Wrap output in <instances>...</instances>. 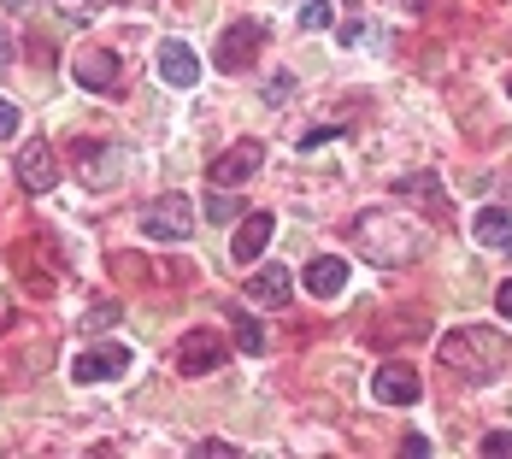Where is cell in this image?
<instances>
[{"label": "cell", "mask_w": 512, "mask_h": 459, "mask_svg": "<svg viewBox=\"0 0 512 459\" xmlns=\"http://www.w3.org/2000/svg\"><path fill=\"white\" fill-rule=\"evenodd\" d=\"M442 365L465 377V383H489L507 371V354H512V336H501V324H454L442 336Z\"/></svg>", "instance_id": "obj_1"}, {"label": "cell", "mask_w": 512, "mask_h": 459, "mask_svg": "<svg viewBox=\"0 0 512 459\" xmlns=\"http://www.w3.org/2000/svg\"><path fill=\"white\" fill-rule=\"evenodd\" d=\"M354 242L371 265H412V259L424 254V230L407 224L401 212H359Z\"/></svg>", "instance_id": "obj_2"}, {"label": "cell", "mask_w": 512, "mask_h": 459, "mask_svg": "<svg viewBox=\"0 0 512 459\" xmlns=\"http://www.w3.org/2000/svg\"><path fill=\"white\" fill-rule=\"evenodd\" d=\"M189 230H195L189 195H159V201L142 206V236L148 242H189Z\"/></svg>", "instance_id": "obj_3"}, {"label": "cell", "mask_w": 512, "mask_h": 459, "mask_svg": "<svg viewBox=\"0 0 512 459\" xmlns=\"http://www.w3.org/2000/svg\"><path fill=\"white\" fill-rule=\"evenodd\" d=\"M259 42H265V30H259L254 18H242V24H230V30L218 36V53H212V59H218V71H230V77H236V71H254V59H259Z\"/></svg>", "instance_id": "obj_4"}, {"label": "cell", "mask_w": 512, "mask_h": 459, "mask_svg": "<svg viewBox=\"0 0 512 459\" xmlns=\"http://www.w3.org/2000/svg\"><path fill=\"white\" fill-rule=\"evenodd\" d=\"M230 359V342L218 336V330H189V342L177 348V371L183 377H206V371H218Z\"/></svg>", "instance_id": "obj_5"}, {"label": "cell", "mask_w": 512, "mask_h": 459, "mask_svg": "<svg viewBox=\"0 0 512 459\" xmlns=\"http://www.w3.org/2000/svg\"><path fill=\"white\" fill-rule=\"evenodd\" d=\"M418 395H424V383H418L412 365H377V377H371V401H383V407H412Z\"/></svg>", "instance_id": "obj_6"}, {"label": "cell", "mask_w": 512, "mask_h": 459, "mask_svg": "<svg viewBox=\"0 0 512 459\" xmlns=\"http://www.w3.org/2000/svg\"><path fill=\"white\" fill-rule=\"evenodd\" d=\"M124 371H130V348H118V342H101V348L77 354V365H71L77 383H112V377H124Z\"/></svg>", "instance_id": "obj_7"}, {"label": "cell", "mask_w": 512, "mask_h": 459, "mask_svg": "<svg viewBox=\"0 0 512 459\" xmlns=\"http://www.w3.org/2000/svg\"><path fill=\"white\" fill-rule=\"evenodd\" d=\"M18 183L30 189V195H53V183H59V153L48 142H30V148L18 153Z\"/></svg>", "instance_id": "obj_8"}, {"label": "cell", "mask_w": 512, "mask_h": 459, "mask_svg": "<svg viewBox=\"0 0 512 459\" xmlns=\"http://www.w3.org/2000/svg\"><path fill=\"white\" fill-rule=\"evenodd\" d=\"M259 165H265V148H259V142H236V148H224L218 159H212V183H218V189L248 183Z\"/></svg>", "instance_id": "obj_9"}, {"label": "cell", "mask_w": 512, "mask_h": 459, "mask_svg": "<svg viewBox=\"0 0 512 459\" xmlns=\"http://www.w3.org/2000/svg\"><path fill=\"white\" fill-rule=\"evenodd\" d=\"M71 71H77V83H83V89H95V95H112V89H118V77H124L112 48H83Z\"/></svg>", "instance_id": "obj_10"}, {"label": "cell", "mask_w": 512, "mask_h": 459, "mask_svg": "<svg viewBox=\"0 0 512 459\" xmlns=\"http://www.w3.org/2000/svg\"><path fill=\"white\" fill-rule=\"evenodd\" d=\"M77 177H83V189L118 183V153H112V142H77Z\"/></svg>", "instance_id": "obj_11"}, {"label": "cell", "mask_w": 512, "mask_h": 459, "mask_svg": "<svg viewBox=\"0 0 512 459\" xmlns=\"http://www.w3.org/2000/svg\"><path fill=\"white\" fill-rule=\"evenodd\" d=\"M159 77H165L171 89H195V83H201L195 48H189V42H165V48H159Z\"/></svg>", "instance_id": "obj_12"}, {"label": "cell", "mask_w": 512, "mask_h": 459, "mask_svg": "<svg viewBox=\"0 0 512 459\" xmlns=\"http://www.w3.org/2000/svg\"><path fill=\"white\" fill-rule=\"evenodd\" d=\"M289 295H295L289 265H259L248 277V301H259V306H289Z\"/></svg>", "instance_id": "obj_13"}, {"label": "cell", "mask_w": 512, "mask_h": 459, "mask_svg": "<svg viewBox=\"0 0 512 459\" xmlns=\"http://www.w3.org/2000/svg\"><path fill=\"white\" fill-rule=\"evenodd\" d=\"M271 212H248L242 218V230H236V242H230V254H236V265H254L259 254H265V242H271Z\"/></svg>", "instance_id": "obj_14"}, {"label": "cell", "mask_w": 512, "mask_h": 459, "mask_svg": "<svg viewBox=\"0 0 512 459\" xmlns=\"http://www.w3.org/2000/svg\"><path fill=\"white\" fill-rule=\"evenodd\" d=\"M307 289L318 295V301H336V295L348 289V259H336V254L312 259L307 265Z\"/></svg>", "instance_id": "obj_15"}, {"label": "cell", "mask_w": 512, "mask_h": 459, "mask_svg": "<svg viewBox=\"0 0 512 459\" xmlns=\"http://www.w3.org/2000/svg\"><path fill=\"white\" fill-rule=\"evenodd\" d=\"M471 242H483V248H512V212L507 206H483L477 218H471Z\"/></svg>", "instance_id": "obj_16"}, {"label": "cell", "mask_w": 512, "mask_h": 459, "mask_svg": "<svg viewBox=\"0 0 512 459\" xmlns=\"http://www.w3.org/2000/svg\"><path fill=\"white\" fill-rule=\"evenodd\" d=\"M395 189H401V195H407V201H430V212H436V224H448V201H442V183H436V177H430V171H424V177H418V171H412V177H401V183H395Z\"/></svg>", "instance_id": "obj_17"}, {"label": "cell", "mask_w": 512, "mask_h": 459, "mask_svg": "<svg viewBox=\"0 0 512 459\" xmlns=\"http://www.w3.org/2000/svg\"><path fill=\"white\" fill-rule=\"evenodd\" d=\"M230 336H236L242 354H265V348H271V342H265V324H259L254 312H230Z\"/></svg>", "instance_id": "obj_18"}, {"label": "cell", "mask_w": 512, "mask_h": 459, "mask_svg": "<svg viewBox=\"0 0 512 459\" xmlns=\"http://www.w3.org/2000/svg\"><path fill=\"white\" fill-rule=\"evenodd\" d=\"M330 12H336L330 0H301V24H307V30H324V24H330Z\"/></svg>", "instance_id": "obj_19"}, {"label": "cell", "mask_w": 512, "mask_h": 459, "mask_svg": "<svg viewBox=\"0 0 512 459\" xmlns=\"http://www.w3.org/2000/svg\"><path fill=\"white\" fill-rule=\"evenodd\" d=\"M289 95H295V77H289V71L265 83V106H283V101H289Z\"/></svg>", "instance_id": "obj_20"}, {"label": "cell", "mask_w": 512, "mask_h": 459, "mask_svg": "<svg viewBox=\"0 0 512 459\" xmlns=\"http://www.w3.org/2000/svg\"><path fill=\"white\" fill-rule=\"evenodd\" d=\"M483 454H489V459H507L512 454V430H489V436H483Z\"/></svg>", "instance_id": "obj_21"}, {"label": "cell", "mask_w": 512, "mask_h": 459, "mask_svg": "<svg viewBox=\"0 0 512 459\" xmlns=\"http://www.w3.org/2000/svg\"><path fill=\"white\" fill-rule=\"evenodd\" d=\"M106 324H118V306H112V301L89 306V330H106Z\"/></svg>", "instance_id": "obj_22"}, {"label": "cell", "mask_w": 512, "mask_h": 459, "mask_svg": "<svg viewBox=\"0 0 512 459\" xmlns=\"http://www.w3.org/2000/svg\"><path fill=\"white\" fill-rule=\"evenodd\" d=\"M6 136H18V106L12 101H0V142H6Z\"/></svg>", "instance_id": "obj_23"}, {"label": "cell", "mask_w": 512, "mask_h": 459, "mask_svg": "<svg viewBox=\"0 0 512 459\" xmlns=\"http://www.w3.org/2000/svg\"><path fill=\"white\" fill-rule=\"evenodd\" d=\"M206 212H212L218 224H230V218H236V201H230V195H212V206H206Z\"/></svg>", "instance_id": "obj_24"}, {"label": "cell", "mask_w": 512, "mask_h": 459, "mask_svg": "<svg viewBox=\"0 0 512 459\" xmlns=\"http://www.w3.org/2000/svg\"><path fill=\"white\" fill-rule=\"evenodd\" d=\"M59 6H65L71 18H95V12H101V0H59Z\"/></svg>", "instance_id": "obj_25"}, {"label": "cell", "mask_w": 512, "mask_h": 459, "mask_svg": "<svg viewBox=\"0 0 512 459\" xmlns=\"http://www.w3.org/2000/svg\"><path fill=\"white\" fill-rule=\"evenodd\" d=\"M495 312H501V318L512 324V277L501 283V289H495Z\"/></svg>", "instance_id": "obj_26"}, {"label": "cell", "mask_w": 512, "mask_h": 459, "mask_svg": "<svg viewBox=\"0 0 512 459\" xmlns=\"http://www.w3.org/2000/svg\"><path fill=\"white\" fill-rule=\"evenodd\" d=\"M401 454L418 459V454H430V442H424V436H407V442H401Z\"/></svg>", "instance_id": "obj_27"}, {"label": "cell", "mask_w": 512, "mask_h": 459, "mask_svg": "<svg viewBox=\"0 0 512 459\" xmlns=\"http://www.w3.org/2000/svg\"><path fill=\"white\" fill-rule=\"evenodd\" d=\"M0 6H12V12H36L42 0H0Z\"/></svg>", "instance_id": "obj_28"}, {"label": "cell", "mask_w": 512, "mask_h": 459, "mask_svg": "<svg viewBox=\"0 0 512 459\" xmlns=\"http://www.w3.org/2000/svg\"><path fill=\"white\" fill-rule=\"evenodd\" d=\"M6 324H12V301H6V295H0V330H6Z\"/></svg>", "instance_id": "obj_29"}, {"label": "cell", "mask_w": 512, "mask_h": 459, "mask_svg": "<svg viewBox=\"0 0 512 459\" xmlns=\"http://www.w3.org/2000/svg\"><path fill=\"white\" fill-rule=\"evenodd\" d=\"M6 59H12V42H6V36H0V65H6Z\"/></svg>", "instance_id": "obj_30"}, {"label": "cell", "mask_w": 512, "mask_h": 459, "mask_svg": "<svg viewBox=\"0 0 512 459\" xmlns=\"http://www.w3.org/2000/svg\"><path fill=\"white\" fill-rule=\"evenodd\" d=\"M507 95H512V77H507Z\"/></svg>", "instance_id": "obj_31"}]
</instances>
